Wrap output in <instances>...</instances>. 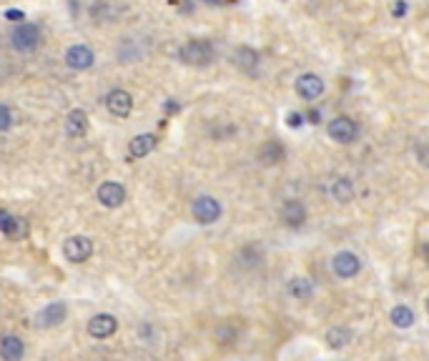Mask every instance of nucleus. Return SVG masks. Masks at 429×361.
<instances>
[{"mask_svg": "<svg viewBox=\"0 0 429 361\" xmlns=\"http://www.w3.org/2000/svg\"><path fill=\"white\" fill-rule=\"evenodd\" d=\"M0 231L8 238H23L28 234V223L21 216H13L10 211H0Z\"/></svg>", "mask_w": 429, "mask_h": 361, "instance_id": "4468645a", "label": "nucleus"}, {"mask_svg": "<svg viewBox=\"0 0 429 361\" xmlns=\"http://www.w3.org/2000/svg\"><path fill=\"white\" fill-rule=\"evenodd\" d=\"M326 133H329V138H334L337 143H354L357 136H359V125L357 121H352L349 116H337V118L329 121L326 125Z\"/></svg>", "mask_w": 429, "mask_h": 361, "instance_id": "20e7f679", "label": "nucleus"}, {"mask_svg": "<svg viewBox=\"0 0 429 361\" xmlns=\"http://www.w3.org/2000/svg\"><path fill=\"white\" fill-rule=\"evenodd\" d=\"M306 118H309V123H319V121H321V113H319V111H309V116H306Z\"/></svg>", "mask_w": 429, "mask_h": 361, "instance_id": "cd10ccee", "label": "nucleus"}, {"mask_svg": "<svg viewBox=\"0 0 429 361\" xmlns=\"http://www.w3.org/2000/svg\"><path fill=\"white\" fill-rule=\"evenodd\" d=\"M179 61L186 63V65H194V68H201V65H208L214 61V48L206 41H188L179 48Z\"/></svg>", "mask_w": 429, "mask_h": 361, "instance_id": "f03ea898", "label": "nucleus"}, {"mask_svg": "<svg viewBox=\"0 0 429 361\" xmlns=\"http://www.w3.org/2000/svg\"><path fill=\"white\" fill-rule=\"evenodd\" d=\"M332 269L339 278H354V276H359L361 258L357 256L354 251H339V254H334V258H332Z\"/></svg>", "mask_w": 429, "mask_h": 361, "instance_id": "423d86ee", "label": "nucleus"}, {"mask_svg": "<svg viewBox=\"0 0 429 361\" xmlns=\"http://www.w3.org/2000/svg\"><path fill=\"white\" fill-rule=\"evenodd\" d=\"M286 291H289L291 299H297V301H306V299H312V293H314V281L309 276H294L286 284Z\"/></svg>", "mask_w": 429, "mask_h": 361, "instance_id": "6ab92c4d", "label": "nucleus"}, {"mask_svg": "<svg viewBox=\"0 0 429 361\" xmlns=\"http://www.w3.org/2000/svg\"><path fill=\"white\" fill-rule=\"evenodd\" d=\"M93 63H96V56H93V50L83 43H76V45H70L66 50V65L73 70H88L93 68Z\"/></svg>", "mask_w": 429, "mask_h": 361, "instance_id": "1a4fd4ad", "label": "nucleus"}, {"mask_svg": "<svg viewBox=\"0 0 429 361\" xmlns=\"http://www.w3.org/2000/svg\"><path fill=\"white\" fill-rule=\"evenodd\" d=\"M284 158H286V148L281 146L279 141H266V143L259 148V161H261V166H279Z\"/></svg>", "mask_w": 429, "mask_h": 361, "instance_id": "a211bd4d", "label": "nucleus"}, {"mask_svg": "<svg viewBox=\"0 0 429 361\" xmlns=\"http://www.w3.org/2000/svg\"><path fill=\"white\" fill-rule=\"evenodd\" d=\"M234 63L243 73H254L259 65V53L254 48H249V45H241V48L234 53Z\"/></svg>", "mask_w": 429, "mask_h": 361, "instance_id": "aec40b11", "label": "nucleus"}, {"mask_svg": "<svg viewBox=\"0 0 429 361\" xmlns=\"http://www.w3.org/2000/svg\"><path fill=\"white\" fill-rule=\"evenodd\" d=\"M279 216H281V223H284V226H289V229H301L306 223V206L301 201H297V198H291V201H286L284 206H281Z\"/></svg>", "mask_w": 429, "mask_h": 361, "instance_id": "f8f14e48", "label": "nucleus"}, {"mask_svg": "<svg viewBox=\"0 0 429 361\" xmlns=\"http://www.w3.org/2000/svg\"><path fill=\"white\" fill-rule=\"evenodd\" d=\"M98 201H101V206H106V209H118V206H123V201H126L123 183H118V180H103V183L98 186Z\"/></svg>", "mask_w": 429, "mask_h": 361, "instance_id": "6e6552de", "label": "nucleus"}, {"mask_svg": "<svg viewBox=\"0 0 429 361\" xmlns=\"http://www.w3.org/2000/svg\"><path fill=\"white\" fill-rule=\"evenodd\" d=\"M221 214H223L221 203L216 201L214 196H199L194 201V206H191V216H194V221L201 223V226L216 223L221 218Z\"/></svg>", "mask_w": 429, "mask_h": 361, "instance_id": "7ed1b4c3", "label": "nucleus"}, {"mask_svg": "<svg viewBox=\"0 0 429 361\" xmlns=\"http://www.w3.org/2000/svg\"><path fill=\"white\" fill-rule=\"evenodd\" d=\"M26 356V344H23L21 336L15 333H8L0 339V359L3 361H23Z\"/></svg>", "mask_w": 429, "mask_h": 361, "instance_id": "2eb2a0df", "label": "nucleus"}, {"mask_svg": "<svg viewBox=\"0 0 429 361\" xmlns=\"http://www.w3.org/2000/svg\"><path fill=\"white\" fill-rule=\"evenodd\" d=\"M349 344H352V331L346 327H332L326 331V347L334 349V351H339Z\"/></svg>", "mask_w": 429, "mask_h": 361, "instance_id": "4be33fe9", "label": "nucleus"}, {"mask_svg": "<svg viewBox=\"0 0 429 361\" xmlns=\"http://www.w3.org/2000/svg\"><path fill=\"white\" fill-rule=\"evenodd\" d=\"M41 28L35 23H18L10 33V45H13L18 53H33V50L41 48Z\"/></svg>", "mask_w": 429, "mask_h": 361, "instance_id": "f257e3e1", "label": "nucleus"}, {"mask_svg": "<svg viewBox=\"0 0 429 361\" xmlns=\"http://www.w3.org/2000/svg\"><path fill=\"white\" fill-rule=\"evenodd\" d=\"M329 191H332L337 203H349L354 198V183H352V178H346V176H339V178L334 180Z\"/></svg>", "mask_w": 429, "mask_h": 361, "instance_id": "412c9836", "label": "nucleus"}, {"mask_svg": "<svg viewBox=\"0 0 429 361\" xmlns=\"http://www.w3.org/2000/svg\"><path fill=\"white\" fill-rule=\"evenodd\" d=\"M389 321L395 324L397 329H409L415 327V311L409 309L407 304H397L392 311H389Z\"/></svg>", "mask_w": 429, "mask_h": 361, "instance_id": "5701e85b", "label": "nucleus"}, {"mask_svg": "<svg viewBox=\"0 0 429 361\" xmlns=\"http://www.w3.org/2000/svg\"><path fill=\"white\" fill-rule=\"evenodd\" d=\"M297 93L304 101H317L321 93H324V81H321V76H317V73H301V76L297 78Z\"/></svg>", "mask_w": 429, "mask_h": 361, "instance_id": "9b49d317", "label": "nucleus"}, {"mask_svg": "<svg viewBox=\"0 0 429 361\" xmlns=\"http://www.w3.org/2000/svg\"><path fill=\"white\" fill-rule=\"evenodd\" d=\"M304 123V116H301V113H289V116H286V125H291V128H299V125Z\"/></svg>", "mask_w": 429, "mask_h": 361, "instance_id": "393cba45", "label": "nucleus"}, {"mask_svg": "<svg viewBox=\"0 0 429 361\" xmlns=\"http://www.w3.org/2000/svg\"><path fill=\"white\" fill-rule=\"evenodd\" d=\"M93 254V241L88 236H70L63 243V256L70 264H86Z\"/></svg>", "mask_w": 429, "mask_h": 361, "instance_id": "39448f33", "label": "nucleus"}, {"mask_svg": "<svg viewBox=\"0 0 429 361\" xmlns=\"http://www.w3.org/2000/svg\"><path fill=\"white\" fill-rule=\"evenodd\" d=\"M156 148V136L153 133H139L133 136L131 143H128V158H146L148 153Z\"/></svg>", "mask_w": 429, "mask_h": 361, "instance_id": "f3484780", "label": "nucleus"}, {"mask_svg": "<svg viewBox=\"0 0 429 361\" xmlns=\"http://www.w3.org/2000/svg\"><path fill=\"white\" fill-rule=\"evenodd\" d=\"M106 108H108V113H113L116 118H128L133 111V98L128 90L123 88H116L111 90L108 96H106Z\"/></svg>", "mask_w": 429, "mask_h": 361, "instance_id": "0eeeda50", "label": "nucleus"}, {"mask_svg": "<svg viewBox=\"0 0 429 361\" xmlns=\"http://www.w3.org/2000/svg\"><path fill=\"white\" fill-rule=\"evenodd\" d=\"M118 331V319L113 313H96L88 319V336L93 339H108Z\"/></svg>", "mask_w": 429, "mask_h": 361, "instance_id": "9d476101", "label": "nucleus"}, {"mask_svg": "<svg viewBox=\"0 0 429 361\" xmlns=\"http://www.w3.org/2000/svg\"><path fill=\"white\" fill-rule=\"evenodd\" d=\"M6 18L8 21H23L26 15H23L21 10H6Z\"/></svg>", "mask_w": 429, "mask_h": 361, "instance_id": "a878e982", "label": "nucleus"}, {"mask_svg": "<svg viewBox=\"0 0 429 361\" xmlns=\"http://www.w3.org/2000/svg\"><path fill=\"white\" fill-rule=\"evenodd\" d=\"M86 131H88V116L81 108H73L66 116V136L68 138H83Z\"/></svg>", "mask_w": 429, "mask_h": 361, "instance_id": "dca6fc26", "label": "nucleus"}, {"mask_svg": "<svg viewBox=\"0 0 429 361\" xmlns=\"http://www.w3.org/2000/svg\"><path fill=\"white\" fill-rule=\"evenodd\" d=\"M10 125H13V111L6 103H0V133L8 131Z\"/></svg>", "mask_w": 429, "mask_h": 361, "instance_id": "b1692460", "label": "nucleus"}, {"mask_svg": "<svg viewBox=\"0 0 429 361\" xmlns=\"http://www.w3.org/2000/svg\"><path fill=\"white\" fill-rule=\"evenodd\" d=\"M66 316H68V306H66V301H53V304H48L46 309H41V313H38V324L46 329L61 327L63 321H66Z\"/></svg>", "mask_w": 429, "mask_h": 361, "instance_id": "ddd939ff", "label": "nucleus"}, {"mask_svg": "<svg viewBox=\"0 0 429 361\" xmlns=\"http://www.w3.org/2000/svg\"><path fill=\"white\" fill-rule=\"evenodd\" d=\"M404 13H407V3H404V0H399V3L395 6V15H397V18H401Z\"/></svg>", "mask_w": 429, "mask_h": 361, "instance_id": "bb28decb", "label": "nucleus"}, {"mask_svg": "<svg viewBox=\"0 0 429 361\" xmlns=\"http://www.w3.org/2000/svg\"><path fill=\"white\" fill-rule=\"evenodd\" d=\"M208 6H229V3H236V0H203Z\"/></svg>", "mask_w": 429, "mask_h": 361, "instance_id": "c85d7f7f", "label": "nucleus"}]
</instances>
